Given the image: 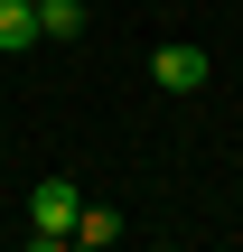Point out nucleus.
Segmentation results:
<instances>
[{"label":"nucleus","instance_id":"nucleus-2","mask_svg":"<svg viewBox=\"0 0 243 252\" xmlns=\"http://www.w3.org/2000/svg\"><path fill=\"white\" fill-rule=\"evenodd\" d=\"M206 75H215V65H206V47H197V37L150 47V84H159V94H206Z\"/></svg>","mask_w":243,"mask_h":252},{"label":"nucleus","instance_id":"nucleus-4","mask_svg":"<svg viewBox=\"0 0 243 252\" xmlns=\"http://www.w3.org/2000/svg\"><path fill=\"white\" fill-rule=\"evenodd\" d=\"M37 37H84V0H37Z\"/></svg>","mask_w":243,"mask_h":252},{"label":"nucleus","instance_id":"nucleus-3","mask_svg":"<svg viewBox=\"0 0 243 252\" xmlns=\"http://www.w3.org/2000/svg\"><path fill=\"white\" fill-rule=\"evenodd\" d=\"M37 47V0H0V56H28Z\"/></svg>","mask_w":243,"mask_h":252},{"label":"nucleus","instance_id":"nucleus-1","mask_svg":"<svg viewBox=\"0 0 243 252\" xmlns=\"http://www.w3.org/2000/svg\"><path fill=\"white\" fill-rule=\"evenodd\" d=\"M75 206H84L75 178H37L28 187V243H75Z\"/></svg>","mask_w":243,"mask_h":252},{"label":"nucleus","instance_id":"nucleus-5","mask_svg":"<svg viewBox=\"0 0 243 252\" xmlns=\"http://www.w3.org/2000/svg\"><path fill=\"white\" fill-rule=\"evenodd\" d=\"M75 243L112 252V243H122V215H112V206H75Z\"/></svg>","mask_w":243,"mask_h":252}]
</instances>
